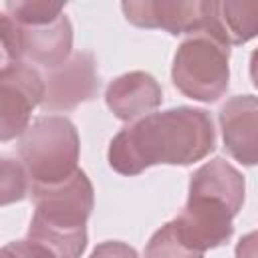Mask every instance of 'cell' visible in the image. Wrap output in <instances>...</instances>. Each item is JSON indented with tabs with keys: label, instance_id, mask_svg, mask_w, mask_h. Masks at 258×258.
<instances>
[{
	"label": "cell",
	"instance_id": "1",
	"mask_svg": "<svg viewBox=\"0 0 258 258\" xmlns=\"http://www.w3.org/2000/svg\"><path fill=\"white\" fill-rule=\"evenodd\" d=\"M216 147L212 117L196 107L149 113L123 127L109 143L107 159L121 175H139L151 165H191Z\"/></svg>",
	"mask_w": 258,
	"mask_h": 258
},
{
	"label": "cell",
	"instance_id": "2",
	"mask_svg": "<svg viewBox=\"0 0 258 258\" xmlns=\"http://www.w3.org/2000/svg\"><path fill=\"white\" fill-rule=\"evenodd\" d=\"M244 175L222 157L200 165L191 179L187 202L173 220L179 236L198 252L226 244L234 234L232 220L244 206Z\"/></svg>",
	"mask_w": 258,
	"mask_h": 258
},
{
	"label": "cell",
	"instance_id": "3",
	"mask_svg": "<svg viewBox=\"0 0 258 258\" xmlns=\"http://www.w3.org/2000/svg\"><path fill=\"white\" fill-rule=\"evenodd\" d=\"M34 214L28 240L42 244L56 258H81L87 248V220L95 206V189L83 169L69 179L32 183Z\"/></svg>",
	"mask_w": 258,
	"mask_h": 258
},
{
	"label": "cell",
	"instance_id": "4",
	"mask_svg": "<svg viewBox=\"0 0 258 258\" xmlns=\"http://www.w3.org/2000/svg\"><path fill=\"white\" fill-rule=\"evenodd\" d=\"M230 42L220 26L216 2L212 0V20L202 32L189 34L175 50L171 81L179 93L200 103H214L230 85Z\"/></svg>",
	"mask_w": 258,
	"mask_h": 258
},
{
	"label": "cell",
	"instance_id": "5",
	"mask_svg": "<svg viewBox=\"0 0 258 258\" xmlns=\"http://www.w3.org/2000/svg\"><path fill=\"white\" fill-rule=\"evenodd\" d=\"M77 127L62 115L38 117L18 141V157L32 183L50 185L69 179L79 167Z\"/></svg>",
	"mask_w": 258,
	"mask_h": 258
},
{
	"label": "cell",
	"instance_id": "6",
	"mask_svg": "<svg viewBox=\"0 0 258 258\" xmlns=\"http://www.w3.org/2000/svg\"><path fill=\"white\" fill-rule=\"evenodd\" d=\"M0 38L4 62H16L26 58L52 71L71 58L73 26L64 14L54 22L38 26H20L8 14H2Z\"/></svg>",
	"mask_w": 258,
	"mask_h": 258
},
{
	"label": "cell",
	"instance_id": "7",
	"mask_svg": "<svg viewBox=\"0 0 258 258\" xmlns=\"http://www.w3.org/2000/svg\"><path fill=\"white\" fill-rule=\"evenodd\" d=\"M44 77L28 62H4L0 71V139L22 137L30 127L32 111L42 105Z\"/></svg>",
	"mask_w": 258,
	"mask_h": 258
},
{
	"label": "cell",
	"instance_id": "8",
	"mask_svg": "<svg viewBox=\"0 0 258 258\" xmlns=\"http://www.w3.org/2000/svg\"><path fill=\"white\" fill-rule=\"evenodd\" d=\"M125 18L139 28H161L169 34H196L212 20V0H129L121 2Z\"/></svg>",
	"mask_w": 258,
	"mask_h": 258
},
{
	"label": "cell",
	"instance_id": "9",
	"mask_svg": "<svg viewBox=\"0 0 258 258\" xmlns=\"http://www.w3.org/2000/svg\"><path fill=\"white\" fill-rule=\"evenodd\" d=\"M44 85L46 93L40 107L46 113H67L77 105L95 99L99 91V73L95 56L85 50L75 52L67 62L46 73Z\"/></svg>",
	"mask_w": 258,
	"mask_h": 258
},
{
	"label": "cell",
	"instance_id": "10",
	"mask_svg": "<svg viewBox=\"0 0 258 258\" xmlns=\"http://www.w3.org/2000/svg\"><path fill=\"white\" fill-rule=\"evenodd\" d=\"M226 151L242 165H258V97L234 95L218 111Z\"/></svg>",
	"mask_w": 258,
	"mask_h": 258
},
{
	"label": "cell",
	"instance_id": "11",
	"mask_svg": "<svg viewBox=\"0 0 258 258\" xmlns=\"http://www.w3.org/2000/svg\"><path fill=\"white\" fill-rule=\"evenodd\" d=\"M161 101V85L153 75L145 71H129L119 75L107 85L105 91V103L109 111L125 123L153 113Z\"/></svg>",
	"mask_w": 258,
	"mask_h": 258
},
{
	"label": "cell",
	"instance_id": "12",
	"mask_svg": "<svg viewBox=\"0 0 258 258\" xmlns=\"http://www.w3.org/2000/svg\"><path fill=\"white\" fill-rule=\"evenodd\" d=\"M216 14L230 46L258 36V0H222L216 2Z\"/></svg>",
	"mask_w": 258,
	"mask_h": 258
},
{
	"label": "cell",
	"instance_id": "13",
	"mask_svg": "<svg viewBox=\"0 0 258 258\" xmlns=\"http://www.w3.org/2000/svg\"><path fill=\"white\" fill-rule=\"evenodd\" d=\"M4 14L20 26H38L60 18L64 14V4L50 0H8L4 4Z\"/></svg>",
	"mask_w": 258,
	"mask_h": 258
},
{
	"label": "cell",
	"instance_id": "14",
	"mask_svg": "<svg viewBox=\"0 0 258 258\" xmlns=\"http://www.w3.org/2000/svg\"><path fill=\"white\" fill-rule=\"evenodd\" d=\"M143 258H204V252H198L196 248H191L179 236L171 220L149 238Z\"/></svg>",
	"mask_w": 258,
	"mask_h": 258
},
{
	"label": "cell",
	"instance_id": "15",
	"mask_svg": "<svg viewBox=\"0 0 258 258\" xmlns=\"http://www.w3.org/2000/svg\"><path fill=\"white\" fill-rule=\"evenodd\" d=\"M0 189H2V206L18 202L26 196L28 189V173L22 163L2 157V173H0Z\"/></svg>",
	"mask_w": 258,
	"mask_h": 258
},
{
	"label": "cell",
	"instance_id": "16",
	"mask_svg": "<svg viewBox=\"0 0 258 258\" xmlns=\"http://www.w3.org/2000/svg\"><path fill=\"white\" fill-rule=\"evenodd\" d=\"M0 258H56L48 248H44L38 242L32 240H16V242H8L2 252Z\"/></svg>",
	"mask_w": 258,
	"mask_h": 258
},
{
	"label": "cell",
	"instance_id": "17",
	"mask_svg": "<svg viewBox=\"0 0 258 258\" xmlns=\"http://www.w3.org/2000/svg\"><path fill=\"white\" fill-rule=\"evenodd\" d=\"M89 258H139V256L133 246L119 240H109V242L97 244Z\"/></svg>",
	"mask_w": 258,
	"mask_h": 258
},
{
	"label": "cell",
	"instance_id": "18",
	"mask_svg": "<svg viewBox=\"0 0 258 258\" xmlns=\"http://www.w3.org/2000/svg\"><path fill=\"white\" fill-rule=\"evenodd\" d=\"M236 258H258V230L246 234L236 244Z\"/></svg>",
	"mask_w": 258,
	"mask_h": 258
},
{
	"label": "cell",
	"instance_id": "19",
	"mask_svg": "<svg viewBox=\"0 0 258 258\" xmlns=\"http://www.w3.org/2000/svg\"><path fill=\"white\" fill-rule=\"evenodd\" d=\"M250 79H252L254 87L258 89V48L250 54Z\"/></svg>",
	"mask_w": 258,
	"mask_h": 258
}]
</instances>
